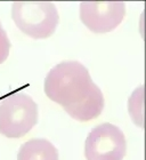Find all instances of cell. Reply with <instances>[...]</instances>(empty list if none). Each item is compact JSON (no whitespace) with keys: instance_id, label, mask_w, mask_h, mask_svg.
<instances>
[{"instance_id":"3957f363","label":"cell","mask_w":146,"mask_h":160,"mask_svg":"<svg viewBox=\"0 0 146 160\" xmlns=\"http://www.w3.org/2000/svg\"><path fill=\"white\" fill-rule=\"evenodd\" d=\"M38 122V105L29 95L14 93L0 102V134L20 138Z\"/></svg>"},{"instance_id":"52a82bcc","label":"cell","mask_w":146,"mask_h":160,"mask_svg":"<svg viewBox=\"0 0 146 160\" xmlns=\"http://www.w3.org/2000/svg\"><path fill=\"white\" fill-rule=\"evenodd\" d=\"M144 86L140 85L134 90L128 100V112L136 126L144 127Z\"/></svg>"},{"instance_id":"8992f818","label":"cell","mask_w":146,"mask_h":160,"mask_svg":"<svg viewBox=\"0 0 146 160\" xmlns=\"http://www.w3.org/2000/svg\"><path fill=\"white\" fill-rule=\"evenodd\" d=\"M17 160H58V151L45 138H32L20 148Z\"/></svg>"},{"instance_id":"277c9868","label":"cell","mask_w":146,"mask_h":160,"mask_svg":"<svg viewBox=\"0 0 146 160\" xmlns=\"http://www.w3.org/2000/svg\"><path fill=\"white\" fill-rule=\"evenodd\" d=\"M127 152L126 136L119 127L110 122L94 128L85 143L87 160H122Z\"/></svg>"},{"instance_id":"7a4b0ae2","label":"cell","mask_w":146,"mask_h":160,"mask_svg":"<svg viewBox=\"0 0 146 160\" xmlns=\"http://www.w3.org/2000/svg\"><path fill=\"white\" fill-rule=\"evenodd\" d=\"M12 18L23 33L33 39H46L55 32L60 22L56 6L48 1H16Z\"/></svg>"},{"instance_id":"5b68a950","label":"cell","mask_w":146,"mask_h":160,"mask_svg":"<svg viewBox=\"0 0 146 160\" xmlns=\"http://www.w3.org/2000/svg\"><path fill=\"white\" fill-rule=\"evenodd\" d=\"M126 15L122 1H85L80 3V20L91 32L106 33L119 27Z\"/></svg>"},{"instance_id":"ba28073f","label":"cell","mask_w":146,"mask_h":160,"mask_svg":"<svg viewBox=\"0 0 146 160\" xmlns=\"http://www.w3.org/2000/svg\"><path fill=\"white\" fill-rule=\"evenodd\" d=\"M9 49L10 41L7 37L6 31L3 30L1 24H0V64L7 60V57L9 55Z\"/></svg>"},{"instance_id":"6da1fadb","label":"cell","mask_w":146,"mask_h":160,"mask_svg":"<svg viewBox=\"0 0 146 160\" xmlns=\"http://www.w3.org/2000/svg\"><path fill=\"white\" fill-rule=\"evenodd\" d=\"M45 93L78 121L95 119L104 109L102 90L93 81L88 69L78 61L55 65L45 79Z\"/></svg>"}]
</instances>
